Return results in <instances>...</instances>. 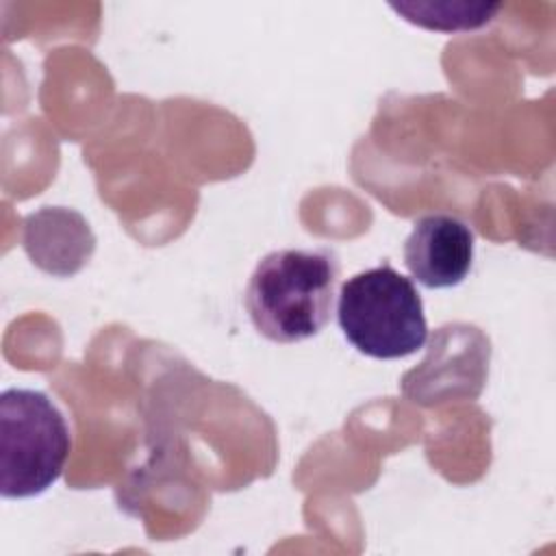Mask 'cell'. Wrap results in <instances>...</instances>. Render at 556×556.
<instances>
[{
    "instance_id": "obj_1",
    "label": "cell",
    "mask_w": 556,
    "mask_h": 556,
    "mask_svg": "<svg viewBox=\"0 0 556 556\" xmlns=\"http://www.w3.org/2000/svg\"><path fill=\"white\" fill-rule=\"evenodd\" d=\"M339 258L330 248L274 250L245 287L254 328L274 343H300L324 330L334 304Z\"/></svg>"
},
{
    "instance_id": "obj_2",
    "label": "cell",
    "mask_w": 556,
    "mask_h": 556,
    "mask_svg": "<svg viewBox=\"0 0 556 556\" xmlns=\"http://www.w3.org/2000/svg\"><path fill=\"white\" fill-rule=\"evenodd\" d=\"M343 337L365 356L404 358L428 339L424 302L410 278L389 263L348 278L337 302Z\"/></svg>"
},
{
    "instance_id": "obj_3",
    "label": "cell",
    "mask_w": 556,
    "mask_h": 556,
    "mask_svg": "<svg viewBox=\"0 0 556 556\" xmlns=\"http://www.w3.org/2000/svg\"><path fill=\"white\" fill-rule=\"evenodd\" d=\"M72 439L63 413L35 389H7L0 395V493L33 497L63 473Z\"/></svg>"
},
{
    "instance_id": "obj_4",
    "label": "cell",
    "mask_w": 556,
    "mask_h": 556,
    "mask_svg": "<svg viewBox=\"0 0 556 556\" xmlns=\"http://www.w3.org/2000/svg\"><path fill=\"white\" fill-rule=\"evenodd\" d=\"M404 265L426 289L460 285L473 265L471 228L450 213L419 217L404 241Z\"/></svg>"
},
{
    "instance_id": "obj_5",
    "label": "cell",
    "mask_w": 556,
    "mask_h": 556,
    "mask_svg": "<svg viewBox=\"0 0 556 556\" xmlns=\"http://www.w3.org/2000/svg\"><path fill=\"white\" fill-rule=\"evenodd\" d=\"M404 20L443 33L471 30L491 22L500 4H467V2H400L391 4Z\"/></svg>"
}]
</instances>
